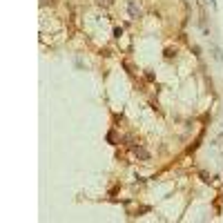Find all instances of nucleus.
Instances as JSON below:
<instances>
[{
	"instance_id": "1",
	"label": "nucleus",
	"mask_w": 223,
	"mask_h": 223,
	"mask_svg": "<svg viewBox=\"0 0 223 223\" xmlns=\"http://www.w3.org/2000/svg\"><path fill=\"white\" fill-rule=\"evenodd\" d=\"M98 2H100V5H109V0H98Z\"/></svg>"
}]
</instances>
